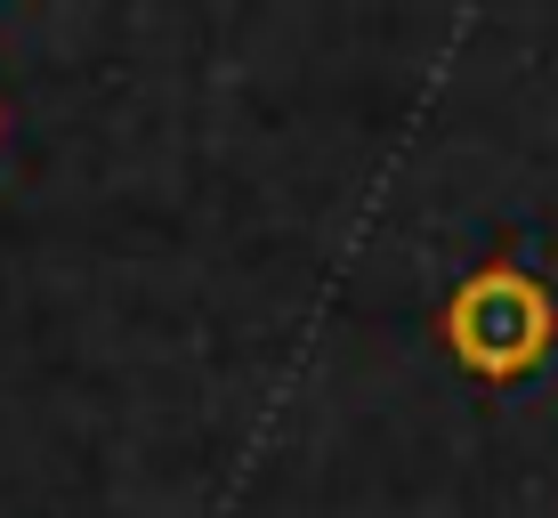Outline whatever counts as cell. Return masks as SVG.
Instances as JSON below:
<instances>
[{"instance_id":"cell-1","label":"cell","mask_w":558,"mask_h":518,"mask_svg":"<svg viewBox=\"0 0 558 518\" xmlns=\"http://www.w3.org/2000/svg\"><path fill=\"white\" fill-rule=\"evenodd\" d=\"M543 333H550V309H543V300H534L518 276L470 284V292H461V309H453L461 357L486 364V373H510V364H526L534 349H543Z\"/></svg>"}]
</instances>
